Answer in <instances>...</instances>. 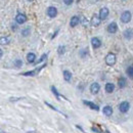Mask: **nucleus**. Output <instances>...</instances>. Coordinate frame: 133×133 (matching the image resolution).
<instances>
[{
    "label": "nucleus",
    "instance_id": "1",
    "mask_svg": "<svg viewBox=\"0 0 133 133\" xmlns=\"http://www.w3.org/2000/svg\"><path fill=\"white\" fill-rule=\"evenodd\" d=\"M104 61H105V64H107L108 66H114L117 62L116 54H115V53H112V52L109 53V54H107Z\"/></svg>",
    "mask_w": 133,
    "mask_h": 133
},
{
    "label": "nucleus",
    "instance_id": "2",
    "mask_svg": "<svg viewBox=\"0 0 133 133\" xmlns=\"http://www.w3.org/2000/svg\"><path fill=\"white\" fill-rule=\"evenodd\" d=\"M131 18H132V15L129 10H125V11L122 12V15H121V22L122 23L127 24L131 21Z\"/></svg>",
    "mask_w": 133,
    "mask_h": 133
},
{
    "label": "nucleus",
    "instance_id": "3",
    "mask_svg": "<svg viewBox=\"0 0 133 133\" xmlns=\"http://www.w3.org/2000/svg\"><path fill=\"white\" fill-rule=\"evenodd\" d=\"M46 66V64H43L41 66H39V68H36L35 70H33V71H29V72H25V73H23L22 75L23 76H30V77H33V76H36L42 69H44Z\"/></svg>",
    "mask_w": 133,
    "mask_h": 133
},
{
    "label": "nucleus",
    "instance_id": "4",
    "mask_svg": "<svg viewBox=\"0 0 133 133\" xmlns=\"http://www.w3.org/2000/svg\"><path fill=\"white\" fill-rule=\"evenodd\" d=\"M130 109V103L128 101H122L120 104H119V111L121 113H127Z\"/></svg>",
    "mask_w": 133,
    "mask_h": 133
},
{
    "label": "nucleus",
    "instance_id": "5",
    "mask_svg": "<svg viewBox=\"0 0 133 133\" xmlns=\"http://www.w3.org/2000/svg\"><path fill=\"white\" fill-rule=\"evenodd\" d=\"M100 23H101V19H100L99 16L93 15L92 17H91V19H90V25L92 27H98L100 25Z\"/></svg>",
    "mask_w": 133,
    "mask_h": 133
},
{
    "label": "nucleus",
    "instance_id": "6",
    "mask_svg": "<svg viewBox=\"0 0 133 133\" xmlns=\"http://www.w3.org/2000/svg\"><path fill=\"white\" fill-rule=\"evenodd\" d=\"M109 14H110V11H109V9L107 8V7H102V8H100L99 10V17L101 21H104V19H107L108 17H109Z\"/></svg>",
    "mask_w": 133,
    "mask_h": 133
},
{
    "label": "nucleus",
    "instance_id": "7",
    "mask_svg": "<svg viewBox=\"0 0 133 133\" xmlns=\"http://www.w3.org/2000/svg\"><path fill=\"white\" fill-rule=\"evenodd\" d=\"M107 30H108V32H109L110 34L117 33V31H118V25H117V23L112 22L111 24H109V26H108Z\"/></svg>",
    "mask_w": 133,
    "mask_h": 133
},
{
    "label": "nucleus",
    "instance_id": "8",
    "mask_svg": "<svg viewBox=\"0 0 133 133\" xmlns=\"http://www.w3.org/2000/svg\"><path fill=\"white\" fill-rule=\"evenodd\" d=\"M16 22H17L18 25H23V24H25L26 22H27V17H26V15H24V14H17V17H16Z\"/></svg>",
    "mask_w": 133,
    "mask_h": 133
},
{
    "label": "nucleus",
    "instance_id": "9",
    "mask_svg": "<svg viewBox=\"0 0 133 133\" xmlns=\"http://www.w3.org/2000/svg\"><path fill=\"white\" fill-rule=\"evenodd\" d=\"M83 103L85 105H87V107H89L91 110H93V111H96V112H98L99 111V107L97 105V104H95L94 102H92V101H89V100H83Z\"/></svg>",
    "mask_w": 133,
    "mask_h": 133
},
{
    "label": "nucleus",
    "instance_id": "10",
    "mask_svg": "<svg viewBox=\"0 0 133 133\" xmlns=\"http://www.w3.org/2000/svg\"><path fill=\"white\" fill-rule=\"evenodd\" d=\"M100 90V85L97 82H94L90 85V92L92 94H97Z\"/></svg>",
    "mask_w": 133,
    "mask_h": 133
},
{
    "label": "nucleus",
    "instance_id": "11",
    "mask_svg": "<svg viewBox=\"0 0 133 133\" xmlns=\"http://www.w3.org/2000/svg\"><path fill=\"white\" fill-rule=\"evenodd\" d=\"M46 14L49 17H55L57 16V9L54 6H49L46 10Z\"/></svg>",
    "mask_w": 133,
    "mask_h": 133
},
{
    "label": "nucleus",
    "instance_id": "12",
    "mask_svg": "<svg viewBox=\"0 0 133 133\" xmlns=\"http://www.w3.org/2000/svg\"><path fill=\"white\" fill-rule=\"evenodd\" d=\"M79 24H80V17H77V16H74V17H71V21H70V27L71 28H75Z\"/></svg>",
    "mask_w": 133,
    "mask_h": 133
},
{
    "label": "nucleus",
    "instance_id": "13",
    "mask_svg": "<svg viewBox=\"0 0 133 133\" xmlns=\"http://www.w3.org/2000/svg\"><path fill=\"white\" fill-rule=\"evenodd\" d=\"M91 45H92L93 48H99L100 46H101V41H100L99 38L93 37V38L91 39Z\"/></svg>",
    "mask_w": 133,
    "mask_h": 133
},
{
    "label": "nucleus",
    "instance_id": "14",
    "mask_svg": "<svg viewBox=\"0 0 133 133\" xmlns=\"http://www.w3.org/2000/svg\"><path fill=\"white\" fill-rule=\"evenodd\" d=\"M102 113H103V115L107 117H110L113 115V108L111 107V105H105V107H103V109H102Z\"/></svg>",
    "mask_w": 133,
    "mask_h": 133
},
{
    "label": "nucleus",
    "instance_id": "15",
    "mask_svg": "<svg viewBox=\"0 0 133 133\" xmlns=\"http://www.w3.org/2000/svg\"><path fill=\"white\" fill-rule=\"evenodd\" d=\"M27 61H28L29 64H34L35 61H36V54L33 52H29L27 54Z\"/></svg>",
    "mask_w": 133,
    "mask_h": 133
},
{
    "label": "nucleus",
    "instance_id": "16",
    "mask_svg": "<svg viewBox=\"0 0 133 133\" xmlns=\"http://www.w3.org/2000/svg\"><path fill=\"white\" fill-rule=\"evenodd\" d=\"M104 89H105V91H107L108 93H112V92H114V90H115V85L113 83H107L105 86H104Z\"/></svg>",
    "mask_w": 133,
    "mask_h": 133
},
{
    "label": "nucleus",
    "instance_id": "17",
    "mask_svg": "<svg viewBox=\"0 0 133 133\" xmlns=\"http://www.w3.org/2000/svg\"><path fill=\"white\" fill-rule=\"evenodd\" d=\"M126 84H127V80H126L125 77H121L118 80V86H119V88H124L126 86Z\"/></svg>",
    "mask_w": 133,
    "mask_h": 133
},
{
    "label": "nucleus",
    "instance_id": "18",
    "mask_svg": "<svg viewBox=\"0 0 133 133\" xmlns=\"http://www.w3.org/2000/svg\"><path fill=\"white\" fill-rule=\"evenodd\" d=\"M124 37L126 38V39H131L133 37V30L132 29H127V30H125L124 31Z\"/></svg>",
    "mask_w": 133,
    "mask_h": 133
},
{
    "label": "nucleus",
    "instance_id": "19",
    "mask_svg": "<svg viewBox=\"0 0 133 133\" xmlns=\"http://www.w3.org/2000/svg\"><path fill=\"white\" fill-rule=\"evenodd\" d=\"M63 74H64V79L66 80V82H70L71 79H72V74H71V72L68 71V70H65Z\"/></svg>",
    "mask_w": 133,
    "mask_h": 133
},
{
    "label": "nucleus",
    "instance_id": "20",
    "mask_svg": "<svg viewBox=\"0 0 133 133\" xmlns=\"http://www.w3.org/2000/svg\"><path fill=\"white\" fill-rule=\"evenodd\" d=\"M10 42V38L8 37V36H2L1 37V39H0V43H1V45H6V44H8Z\"/></svg>",
    "mask_w": 133,
    "mask_h": 133
},
{
    "label": "nucleus",
    "instance_id": "21",
    "mask_svg": "<svg viewBox=\"0 0 133 133\" xmlns=\"http://www.w3.org/2000/svg\"><path fill=\"white\" fill-rule=\"evenodd\" d=\"M51 91H52V93L55 95V97H56V99L59 100L61 99V94L58 93V91L56 90V88L54 87V86H51Z\"/></svg>",
    "mask_w": 133,
    "mask_h": 133
},
{
    "label": "nucleus",
    "instance_id": "22",
    "mask_svg": "<svg viewBox=\"0 0 133 133\" xmlns=\"http://www.w3.org/2000/svg\"><path fill=\"white\" fill-rule=\"evenodd\" d=\"M45 104H46V105H47V107H49L50 109H52V110H53V111H55V112H57V113H59V114H61V115H63V116L66 117V115H65V114H64V113H63V112H61V111H59V110H57V109H56V108H54V107H53V105H51V104H50L49 102H47V101H45Z\"/></svg>",
    "mask_w": 133,
    "mask_h": 133
},
{
    "label": "nucleus",
    "instance_id": "23",
    "mask_svg": "<svg viewBox=\"0 0 133 133\" xmlns=\"http://www.w3.org/2000/svg\"><path fill=\"white\" fill-rule=\"evenodd\" d=\"M126 73H127L128 77L133 78V66H128V68H127V70H126Z\"/></svg>",
    "mask_w": 133,
    "mask_h": 133
},
{
    "label": "nucleus",
    "instance_id": "24",
    "mask_svg": "<svg viewBox=\"0 0 133 133\" xmlns=\"http://www.w3.org/2000/svg\"><path fill=\"white\" fill-rule=\"evenodd\" d=\"M29 34H30V28H29V27H27V28H25L24 30H22V35H23L24 37H27Z\"/></svg>",
    "mask_w": 133,
    "mask_h": 133
},
{
    "label": "nucleus",
    "instance_id": "25",
    "mask_svg": "<svg viewBox=\"0 0 133 133\" xmlns=\"http://www.w3.org/2000/svg\"><path fill=\"white\" fill-rule=\"evenodd\" d=\"M65 51H66V47H65V46H63V45L58 46V48H57V53H58L59 55L64 54V53H65Z\"/></svg>",
    "mask_w": 133,
    "mask_h": 133
},
{
    "label": "nucleus",
    "instance_id": "26",
    "mask_svg": "<svg viewBox=\"0 0 133 133\" xmlns=\"http://www.w3.org/2000/svg\"><path fill=\"white\" fill-rule=\"evenodd\" d=\"M14 66H16V68H21V66H23V62H22V59H16L15 63H14Z\"/></svg>",
    "mask_w": 133,
    "mask_h": 133
},
{
    "label": "nucleus",
    "instance_id": "27",
    "mask_svg": "<svg viewBox=\"0 0 133 133\" xmlns=\"http://www.w3.org/2000/svg\"><path fill=\"white\" fill-rule=\"evenodd\" d=\"M47 58V53H44V54H42V56L38 59V62H37V64H40V63H42V62H44L45 59Z\"/></svg>",
    "mask_w": 133,
    "mask_h": 133
},
{
    "label": "nucleus",
    "instance_id": "28",
    "mask_svg": "<svg viewBox=\"0 0 133 133\" xmlns=\"http://www.w3.org/2000/svg\"><path fill=\"white\" fill-rule=\"evenodd\" d=\"M80 23H82V25H83L84 27H86L87 25H88V21L84 17H81V19H80Z\"/></svg>",
    "mask_w": 133,
    "mask_h": 133
},
{
    "label": "nucleus",
    "instance_id": "29",
    "mask_svg": "<svg viewBox=\"0 0 133 133\" xmlns=\"http://www.w3.org/2000/svg\"><path fill=\"white\" fill-rule=\"evenodd\" d=\"M73 1H74V0H64V3H65L66 5H71V4L73 3Z\"/></svg>",
    "mask_w": 133,
    "mask_h": 133
},
{
    "label": "nucleus",
    "instance_id": "30",
    "mask_svg": "<svg viewBox=\"0 0 133 133\" xmlns=\"http://www.w3.org/2000/svg\"><path fill=\"white\" fill-rule=\"evenodd\" d=\"M76 127H77L78 129H80V130H81V131H82L83 133H87V132H85V131H84L83 129H82V127H81V126H79V125H76Z\"/></svg>",
    "mask_w": 133,
    "mask_h": 133
},
{
    "label": "nucleus",
    "instance_id": "31",
    "mask_svg": "<svg viewBox=\"0 0 133 133\" xmlns=\"http://www.w3.org/2000/svg\"><path fill=\"white\" fill-rule=\"evenodd\" d=\"M92 131H94V132H97V133H100L99 130H98L97 128H95V127H92Z\"/></svg>",
    "mask_w": 133,
    "mask_h": 133
},
{
    "label": "nucleus",
    "instance_id": "32",
    "mask_svg": "<svg viewBox=\"0 0 133 133\" xmlns=\"http://www.w3.org/2000/svg\"><path fill=\"white\" fill-rule=\"evenodd\" d=\"M11 29H12V31H16V30H17V26H14V25H12V26H11Z\"/></svg>",
    "mask_w": 133,
    "mask_h": 133
},
{
    "label": "nucleus",
    "instance_id": "33",
    "mask_svg": "<svg viewBox=\"0 0 133 133\" xmlns=\"http://www.w3.org/2000/svg\"><path fill=\"white\" fill-rule=\"evenodd\" d=\"M58 33V30H57V31H56V32H55V33L53 34V36H52V39H53V38H54V37H55V36H56V34Z\"/></svg>",
    "mask_w": 133,
    "mask_h": 133
},
{
    "label": "nucleus",
    "instance_id": "34",
    "mask_svg": "<svg viewBox=\"0 0 133 133\" xmlns=\"http://www.w3.org/2000/svg\"><path fill=\"white\" fill-rule=\"evenodd\" d=\"M91 3H94V2H97V1H99V0H89Z\"/></svg>",
    "mask_w": 133,
    "mask_h": 133
},
{
    "label": "nucleus",
    "instance_id": "35",
    "mask_svg": "<svg viewBox=\"0 0 133 133\" xmlns=\"http://www.w3.org/2000/svg\"><path fill=\"white\" fill-rule=\"evenodd\" d=\"M0 55H1V56L3 55V50H1V51H0Z\"/></svg>",
    "mask_w": 133,
    "mask_h": 133
},
{
    "label": "nucleus",
    "instance_id": "36",
    "mask_svg": "<svg viewBox=\"0 0 133 133\" xmlns=\"http://www.w3.org/2000/svg\"><path fill=\"white\" fill-rule=\"evenodd\" d=\"M2 133H3V132H2Z\"/></svg>",
    "mask_w": 133,
    "mask_h": 133
}]
</instances>
